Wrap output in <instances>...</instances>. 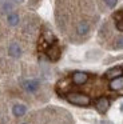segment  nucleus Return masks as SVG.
<instances>
[{
    "label": "nucleus",
    "mask_w": 123,
    "mask_h": 124,
    "mask_svg": "<svg viewBox=\"0 0 123 124\" xmlns=\"http://www.w3.org/2000/svg\"><path fill=\"white\" fill-rule=\"evenodd\" d=\"M66 99L68 103L74 105H79V107H88L91 104L90 96H87L86 93H82V92H70L66 95Z\"/></svg>",
    "instance_id": "obj_1"
},
{
    "label": "nucleus",
    "mask_w": 123,
    "mask_h": 124,
    "mask_svg": "<svg viewBox=\"0 0 123 124\" xmlns=\"http://www.w3.org/2000/svg\"><path fill=\"white\" fill-rule=\"evenodd\" d=\"M21 87H23V89L26 92H28V93H35V92L40 88V83L36 79H28V80H24L23 83H21Z\"/></svg>",
    "instance_id": "obj_2"
},
{
    "label": "nucleus",
    "mask_w": 123,
    "mask_h": 124,
    "mask_svg": "<svg viewBox=\"0 0 123 124\" xmlns=\"http://www.w3.org/2000/svg\"><path fill=\"white\" fill-rule=\"evenodd\" d=\"M95 108H96V111H98L99 113L104 115V113L108 111V108H110V100H108V97L100 96V97H99V99L95 101Z\"/></svg>",
    "instance_id": "obj_3"
},
{
    "label": "nucleus",
    "mask_w": 123,
    "mask_h": 124,
    "mask_svg": "<svg viewBox=\"0 0 123 124\" xmlns=\"http://www.w3.org/2000/svg\"><path fill=\"white\" fill-rule=\"evenodd\" d=\"M71 80L75 85H83V84H86L88 81V73L82 72V71H76V72L72 73Z\"/></svg>",
    "instance_id": "obj_4"
},
{
    "label": "nucleus",
    "mask_w": 123,
    "mask_h": 124,
    "mask_svg": "<svg viewBox=\"0 0 123 124\" xmlns=\"http://www.w3.org/2000/svg\"><path fill=\"white\" fill-rule=\"evenodd\" d=\"M60 48H59L56 44H52V46H50L47 48V51H45V55H47V57L51 60V62H56V60H59V57H60Z\"/></svg>",
    "instance_id": "obj_5"
},
{
    "label": "nucleus",
    "mask_w": 123,
    "mask_h": 124,
    "mask_svg": "<svg viewBox=\"0 0 123 124\" xmlns=\"http://www.w3.org/2000/svg\"><path fill=\"white\" fill-rule=\"evenodd\" d=\"M120 76H123V68L122 67H112L108 71H106V73H104V78L110 79V80H114V79L120 78Z\"/></svg>",
    "instance_id": "obj_6"
},
{
    "label": "nucleus",
    "mask_w": 123,
    "mask_h": 124,
    "mask_svg": "<svg viewBox=\"0 0 123 124\" xmlns=\"http://www.w3.org/2000/svg\"><path fill=\"white\" fill-rule=\"evenodd\" d=\"M8 54H9L11 57L13 59H19L21 56V48L18 43H11L9 47H8Z\"/></svg>",
    "instance_id": "obj_7"
},
{
    "label": "nucleus",
    "mask_w": 123,
    "mask_h": 124,
    "mask_svg": "<svg viewBox=\"0 0 123 124\" xmlns=\"http://www.w3.org/2000/svg\"><path fill=\"white\" fill-rule=\"evenodd\" d=\"M76 32H78V35H80V36H86L90 32V24H88L87 22H84V20L79 22L76 25Z\"/></svg>",
    "instance_id": "obj_8"
},
{
    "label": "nucleus",
    "mask_w": 123,
    "mask_h": 124,
    "mask_svg": "<svg viewBox=\"0 0 123 124\" xmlns=\"http://www.w3.org/2000/svg\"><path fill=\"white\" fill-rule=\"evenodd\" d=\"M108 87H110V89H111V91H120V89H123V76L111 80V81H110V85Z\"/></svg>",
    "instance_id": "obj_9"
},
{
    "label": "nucleus",
    "mask_w": 123,
    "mask_h": 124,
    "mask_svg": "<svg viewBox=\"0 0 123 124\" xmlns=\"http://www.w3.org/2000/svg\"><path fill=\"white\" fill-rule=\"evenodd\" d=\"M26 112H27V107L23 105V104H15L12 107V113H13V116H16V117H21Z\"/></svg>",
    "instance_id": "obj_10"
},
{
    "label": "nucleus",
    "mask_w": 123,
    "mask_h": 124,
    "mask_svg": "<svg viewBox=\"0 0 123 124\" xmlns=\"http://www.w3.org/2000/svg\"><path fill=\"white\" fill-rule=\"evenodd\" d=\"M7 22L9 25H12V27H15V25L19 24V22H20V17H19L18 14H8L7 16Z\"/></svg>",
    "instance_id": "obj_11"
},
{
    "label": "nucleus",
    "mask_w": 123,
    "mask_h": 124,
    "mask_svg": "<svg viewBox=\"0 0 123 124\" xmlns=\"http://www.w3.org/2000/svg\"><path fill=\"white\" fill-rule=\"evenodd\" d=\"M13 7H15V4H13L11 0H8V1H5V3L3 4V12H9Z\"/></svg>",
    "instance_id": "obj_12"
},
{
    "label": "nucleus",
    "mask_w": 123,
    "mask_h": 124,
    "mask_svg": "<svg viewBox=\"0 0 123 124\" xmlns=\"http://www.w3.org/2000/svg\"><path fill=\"white\" fill-rule=\"evenodd\" d=\"M115 48L123 49V35H120L119 38H116V40H115Z\"/></svg>",
    "instance_id": "obj_13"
},
{
    "label": "nucleus",
    "mask_w": 123,
    "mask_h": 124,
    "mask_svg": "<svg viewBox=\"0 0 123 124\" xmlns=\"http://www.w3.org/2000/svg\"><path fill=\"white\" fill-rule=\"evenodd\" d=\"M104 3L107 4V7H108V8H114V7L116 6L118 0H104Z\"/></svg>",
    "instance_id": "obj_14"
},
{
    "label": "nucleus",
    "mask_w": 123,
    "mask_h": 124,
    "mask_svg": "<svg viewBox=\"0 0 123 124\" xmlns=\"http://www.w3.org/2000/svg\"><path fill=\"white\" fill-rule=\"evenodd\" d=\"M116 30L123 32V20H118L116 22Z\"/></svg>",
    "instance_id": "obj_15"
},
{
    "label": "nucleus",
    "mask_w": 123,
    "mask_h": 124,
    "mask_svg": "<svg viewBox=\"0 0 123 124\" xmlns=\"http://www.w3.org/2000/svg\"><path fill=\"white\" fill-rule=\"evenodd\" d=\"M11 1H12V3L16 6V4H20V3H23L24 0H11Z\"/></svg>",
    "instance_id": "obj_16"
},
{
    "label": "nucleus",
    "mask_w": 123,
    "mask_h": 124,
    "mask_svg": "<svg viewBox=\"0 0 123 124\" xmlns=\"http://www.w3.org/2000/svg\"><path fill=\"white\" fill-rule=\"evenodd\" d=\"M99 124H111V123H110V121H107V120H102Z\"/></svg>",
    "instance_id": "obj_17"
},
{
    "label": "nucleus",
    "mask_w": 123,
    "mask_h": 124,
    "mask_svg": "<svg viewBox=\"0 0 123 124\" xmlns=\"http://www.w3.org/2000/svg\"><path fill=\"white\" fill-rule=\"evenodd\" d=\"M120 111H123V104H122V105H120Z\"/></svg>",
    "instance_id": "obj_18"
},
{
    "label": "nucleus",
    "mask_w": 123,
    "mask_h": 124,
    "mask_svg": "<svg viewBox=\"0 0 123 124\" xmlns=\"http://www.w3.org/2000/svg\"><path fill=\"white\" fill-rule=\"evenodd\" d=\"M21 124H27V123H21Z\"/></svg>",
    "instance_id": "obj_19"
}]
</instances>
